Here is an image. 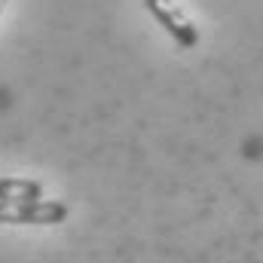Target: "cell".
I'll return each instance as SVG.
<instances>
[{
  "mask_svg": "<svg viewBox=\"0 0 263 263\" xmlns=\"http://www.w3.org/2000/svg\"><path fill=\"white\" fill-rule=\"evenodd\" d=\"M67 205L55 199H31V202H0V223H62Z\"/></svg>",
  "mask_w": 263,
  "mask_h": 263,
  "instance_id": "cell-1",
  "label": "cell"
},
{
  "mask_svg": "<svg viewBox=\"0 0 263 263\" xmlns=\"http://www.w3.org/2000/svg\"><path fill=\"white\" fill-rule=\"evenodd\" d=\"M3 6H6V0H0V12H3Z\"/></svg>",
  "mask_w": 263,
  "mask_h": 263,
  "instance_id": "cell-4",
  "label": "cell"
},
{
  "mask_svg": "<svg viewBox=\"0 0 263 263\" xmlns=\"http://www.w3.org/2000/svg\"><path fill=\"white\" fill-rule=\"evenodd\" d=\"M43 199V184L31 178H0V202H31Z\"/></svg>",
  "mask_w": 263,
  "mask_h": 263,
  "instance_id": "cell-3",
  "label": "cell"
},
{
  "mask_svg": "<svg viewBox=\"0 0 263 263\" xmlns=\"http://www.w3.org/2000/svg\"><path fill=\"white\" fill-rule=\"evenodd\" d=\"M147 12L168 31V37L181 46V49H193L199 43V31L193 28V22L172 3V0H144Z\"/></svg>",
  "mask_w": 263,
  "mask_h": 263,
  "instance_id": "cell-2",
  "label": "cell"
}]
</instances>
